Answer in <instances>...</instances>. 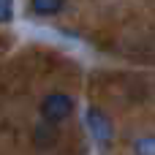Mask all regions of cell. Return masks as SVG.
Masks as SVG:
<instances>
[{
    "label": "cell",
    "mask_w": 155,
    "mask_h": 155,
    "mask_svg": "<svg viewBox=\"0 0 155 155\" xmlns=\"http://www.w3.org/2000/svg\"><path fill=\"white\" fill-rule=\"evenodd\" d=\"M71 112H74V98L65 95V93H52L41 101V117L49 125H57V123L68 120Z\"/></svg>",
    "instance_id": "obj_1"
},
{
    "label": "cell",
    "mask_w": 155,
    "mask_h": 155,
    "mask_svg": "<svg viewBox=\"0 0 155 155\" xmlns=\"http://www.w3.org/2000/svg\"><path fill=\"white\" fill-rule=\"evenodd\" d=\"M87 128H90V134H93V139L98 142V144H109L112 142V123H109V117L101 112V109H87Z\"/></svg>",
    "instance_id": "obj_2"
},
{
    "label": "cell",
    "mask_w": 155,
    "mask_h": 155,
    "mask_svg": "<svg viewBox=\"0 0 155 155\" xmlns=\"http://www.w3.org/2000/svg\"><path fill=\"white\" fill-rule=\"evenodd\" d=\"M65 5V0H30V8L41 16H52Z\"/></svg>",
    "instance_id": "obj_3"
},
{
    "label": "cell",
    "mask_w": 155,
    "mask_h": 155,
    "mask_svg": "<svg viewBox=\"0 0 155 155\" xmlns=\"http://www.w3.org/2000/svg\"><path fill=\"white\" fill-rule=\"evenodd\" d=\"M134 153L136 155H155V136H142V139H136Z\"/></svg>",
    "instance_id": "obj_4"
},
{
    "label": "cell",
    "mask_w": 155,
    "mask_h": 155,
    "mask_svg": "<svg viewBox=\"0 0 155 155\" xmlns=\"http://www.w3.org/2000/svg\"><path fill=\"white\" fill-rule=\"evenodd\" d=\"M35 142H38V147H49V144L54 142V131L46 134V125H38V128H35Z\"/></svg>",
    "instance_id": "obj_5"
},
{
    "label": "cell",
    "mask_w": 155,
    "mask_h": 155,
    "mask_svg": "<svg viewBox=\"0 0 155 155\" xmlns=\"http://www.w3.org/2000/svg\"><path fill=\"white\" fill-rule=\"evenodd\" d=\"M11 14H14L11 0H0V22H8V19H11Z\"/></svg>",
    "instance_id": "obj_6"
}]
</instances>
